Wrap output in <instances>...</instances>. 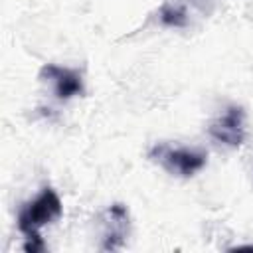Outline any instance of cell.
<instances>
[{
    "label": "cell",
    "mask_w": 253,
    "mask_h": 253,
    "mask_svg": "<svg viewBox=\"0 0 253 253\" xmlns=\"http://www.w3.org/2000/svg\"><path fill=\"white\" fill-rule=\"evenodd\" d=\"M61 213H63V204L55 194V190L49 186L42 188V192L34 200L22 206L18 213V229L26 237V243H24L26 253H42L45 249L40 229L55 221Z\"/></svg>",
    "instance_id": "cell-1"
},
{
    "label": "cell",
    "mask_w": 253,
    "mask_h": 253,
    "mask_svg": "<svg viewBox=\"0 0 253 253\" xmlns=\"http://www.w3.org/2000/svg\"><path fill=\"white\" fill-rule=\"evenodd\" d=\"M148 158L158 162L170 174L182 178L194 176L208 162V154L204 150L188 148V146H170V144H154L148 152Z\"/></svg>",
    "instance_id": "cell-2"
},
{
    "label": "cell",
    "mask_w": 253,
    "mask_h": 253,
    "mask_svg": "<svg viewBox=\"0 0 253 253\" xmlns=\"http://www.w3.org/2000/svg\"><path fill=\"white\" fill-rule=\"evenodd\" d=\"M210 136L229 148H237L245 140V111L239 105H229L208 128Z\"/></svg>",
    "instance_id": "cell-3"
},
{
    "label": "cell",
    "mask_w": 253,
    "mask_h": 253,
    "mask_svg": "<svg viewBox=\"0 0 253 253\" xmlns=\"http://www.w3.org/2000/svg\"><path fill=\"white\" fill-rule=\"evenodd\" d=\"M40 79L47 83L53 91V95L59 101H69L71 97H77L83 93V79L75 69L61 67L55 63H45L40 69Z\"/></svg>",
    "instance_id": "cell-4"
},
{
    "label": "cell",
    "mask_w": 253,
    "mask_h": 253,
    "mask_svg": "<svg viewBox=\"0 0 253 253\" xmlns=\"http://www.w3.org/2000/svg\"><path fill=\"white\" fill-rule=\"evenodd\" d=\"M103 249H121L128 233V211L123 204H113L103 213Z\"/></svg>",
    "instance_id": "cell-5"
},
{
    "label": "cell",
    "mask_w": 253,
    "mask_h": 253,
    "mask_svg": "<svg viewBox=\"0 0 253 253\" xmlns=\"http://www.w3.org/2000/svg\"><path fill=\"white\" fill-rule=\"evenodd\" d=\"M160 22L164 26H170V28H184L188 24V16H186V10L182 6L164 4L160 8Z\"/></svg>",
    "instance_id": "cell-6"
}]
</instances>
